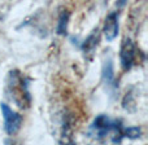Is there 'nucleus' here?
<instances>
[{"instance_id": "nucleus-1", "label": "nucleus", "mask_w": 148, "mask_h": 145, "mask_svg": "<svg viewBox=\"0 0 148 145\" xmlns=\"http://www.w3.org/2000/svg\"><path fill=\"white\" fill-rule=\"evenodd\" d=\"M7 92L10 100L18 108H26L30 105L31 97L30 92H29V80L18 70H13L8 75Z\"/></svg>"}, {"instance_id": "nucleus-2", "label": "nucleus", "mask_w": 148, "mask_h": 145, "mask_svg": "<svg viewBox=\"0 0 148 145\" xmlns=\"http://www.w3.org/2000/svg\"><path fill=\"white\" fill-rule=\"evenodd\" d=\"M123 128L125 127H122V123L120 119H110L105 114H99L91 125V130L95 131V135L99 140H103L104 138H107V135L112 132V141L114 144L121 143L123 138Z\"/></svg>"}, {"instance_id": "nucleus-3", "label": "nucleus", "mask_w": 148, "mask_h": 145, "mask_svg": "<svg viewBox=\"0 0 148 145\" xmlns=\"http://www.w3.org/2000/svg\"><path fill=\"white\" fill-rule=\"evenodd\" d=\"M0 110L3 114V119H4V131L8 135L17 133L18 130L21 128V125H22V115L14 112L5 102L0 104Z\"/></svg>"}, {"instance_id": "nucleus-4", "label": "nucleus", "mask_w": 148, "mask_h": 145, "mask_svg": "<svg viewBox=\"0 0 148 145\" xmlns=\"http://www.w3.org/2000/svg\"><path fill=\"white\" fill-rule=\"evenodd\" d=\"M138 57V48L131 39H125L121 44L120 49V61L121 66L125 71H129L135 65Z\"/></svg>"}, {"instance_id": "nucleus-5", "label": "nucleus", "mask_w": 148, "mask_h": 145, "mask_svg": "<svg viewBox=\"0 0 148 145\" xmlns=\"http://www.w3.org/2000/svg\"><path fill=\"white\" fill-rule=\"evenodd\" d=\"M118 30H120V22H118V12H110L105 17L104 29L103 33L108 42H112L117 38Z\"/></svg>"}, {"instance_id": "nucleus-6", "label": "nucleus", "mask_w": 148, "mask_h": 145, "mask_svg": "<svg viewBox=\"0 0 148 145\" xmlns=\"http://www.w3.org/2000/svg\"><path fill=\"white\" fill-rule=\"evenodd\" d=\"M99 40H100V33L96 29V30L92 31V33L86 38V40L82 43V52H83L86 59L90 60L92 57L94 52L96 51V48H97Z\"/></svg>"}, {"instance_id": "nucleus-7", "label": "nucleus", "mask_w": 148, "mask_h": 145, "mask_svg": "<svg viewBox=\"0 0 148 145\" xmlns=\"http://www.w3.org/2000/svg\"><path fill=\"white\" fill-rule=\"evenodd\" d=\"M103 80H104L107 88L116 89L117 84H116V75H114V67H113V62L110 59H108L103 65V71H101Z\"/></svg>"}, {"instance_id": "nucleus-8", "label": "nucleus", "mask_w": 148, "mask_h": 145, "mask_svg": "<svg viewBox=\"0 0 148 145\" xmlns=\"http://www.w3.org/2000/svg\"><path fill=\"white\" fill-rule=\"evenodd\" d=\"M69 18H70V12L66 9L61 10L57 20L56 25V33L59 35H66L68 34V25H69Z\"/></svg>"}, {"instance_id": "nucleus-9", "label": "nucleus", "mask_w": 148, "mask_h": 145, "mask_svg": "<svg viewBox=\"0 0 148 145\" xmlns=\"http://www.w3.org/2000/svg\"><path fill=\"white\" fill-rule=\"evenodd\" d=\"M142 136V128L133 126V127H126L123 128V138L129 139H138Z\"/></svg>"}, {"instance_id": "nucleus-10", "label": "nucleus", "mask_w": 148, "mask_h": 145, "mask_svg": "<svg viewBox=\"0 0 148 145\" xmlns=\"http://www.w3.org/2000/svg\"><path fill=\"white\" fill-rule=\"evenodd\" d=\"M65 145H75V143H73V141H69V143H66Z\"/></svg>"}]
</instances>
